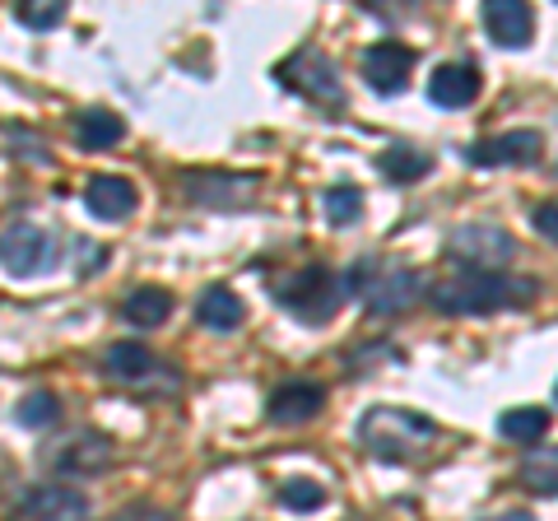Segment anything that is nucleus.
Masks as SVG:
<instances>
[{
	"label": "nucleus",
	"mask_w": 558,
	"mask_h": 521,
	"mask_svg": "<svg viewBox=\"0 0 558 521\" xmlns=\"http://www.w3.org/2000/svg\"><path fill=\"white\" fill-rule=\"evenodd\" d=\"M554 396H558V387H554Z\"/></svg>",
	"instance_id": "32"
},
{
	"label": "nucleus",
	"mask_w": 558,
	"mask_h": 521,
	"mask_svg": "<svg viewBox=\"0 0 558 521\" xmlns=\"http://www.w3.org/2000/svg\"><path fill=\"white\" fill-rule=\"evenodd\" d=\"M428 98L438 108H470L480 98V65L470 61H442L438 71L428 75Z\"/></svg>",
	"instance_id": "17"
},
{
	"label": "nucleus",
	"mask_w": 558,
	"mask_h": 521,
	"mask_svg": "<svg viewBox=\"0 0 558 521\" xmlns=\"http://www.w3.org/2000/svg\"><path fill=\"white\" fill-rule=\"evenodd\" d=\"M545 154V135L539 131H508V135H488L465 149V159L475 168H531Z\"/></svg>",
	"instance_id": "11"
},
{
	"label": "nucleus",
	"mask_w": 558,
	"mask_h": 521,
	"mask_svg": "<svg viewBox=\"0 0 558 521\" xmlns=\"http://www.w3.org/2000/svg\"><path fill=\"white\" fill-rule=\"evenodd\" d=\"M438 438V424L418 410H400V405H373L359 420V443L387 465H405L418 461Z\"/></svg>",
	"instance_id": "3"
},
{
	"label": "nucleus",
	"mask_w": 558,
	"mask_h": 521,
	"mask_svg": "<svg viewBox=\"0 0 558 521\" xmlns=\"http://www.w3.org/2000/svg\"><path fill=\"white\" fill-rule=\"evenodd\" d=\"M182 191L191 205H205V210H242L252 205V191H256V178H238V172H186L182 178Z\"/></svg>",
	"instance_id": "10"
},
{
	"label": "nucleus",
	"mask_w": 558,
	"mask_h": 521,
	"mask_svg": "<svg viewBox=\"0 0 558 521\" xmlns=\"http://www.w3.org/2000/svg\"><path fill=\"white\" fill-rule=\"evenodd\" d=\"M322 210L330 219V229H354V223L363 219V191L349 186V182H336L322 196Z\"/></svg>",
	"instance_id": "23"
},
{
	"label": "nucleus",
	"mask_w": 558,
	"mask_h": 521,
	"mask_svg": "<svg viewBox=\"0 0 558 521\" xmlns=\"http://www.w3.org/2000/svg\"><path fill=\"white\" fill-rule=\"evenodd\" d=\"M112 461H117L112 438H102V433H94V428L70 433V438H61L57 447H51V457H47L51 471H57V475H75V480L108 475Z\"/></svg>",
	"instance_id": "8"
},
{
	"label": "nucleus",
	"mask_w": 558,
	"mask_h": 521,
	"mask_svg": "<svg viewBox=\"0 0 558 521\" xmlns=\"http://www.w3.org/2000/svg\"><path fill=\"white\" fill-rule=\"evenodd\" d=\"M14 420H20L24 428H47L61 420V401L57 391H28L20 405H14Z\"/></svg>",
	"instance_id": "25"
},
{
	"label": "nucleus",
	"mask_w": 558,
	"mask_h": 521,
	"mask_svg": "<svg viewBox=\"0 0 558 521\" xmlns=\"http://www.w3.org/2000/svg\"><path fill=\"white\" fill-rule=\"evenodd\" d=\"M447 256L461 270H508V260L517 256V238L494 223H461L447 238Z\"/></svg>",
	"instance_id": "7"
},
{
	"label": "nucleus",
	"mask_w": 558,
	"mask_h": 521,
	"mask_svg": "<svg viewBox=\"0 0 558 521\" xmlns=\"http://www.w3.org/2000/svg\"><path fill=\"white\" fill-rule=\"evenodd\" d=\"M196 317L209 331H233V326H242V317H247V307H242V299L229 284H209L196 303Z\"/></svg>",
	"instance_id": "20"
},
{
	"label": "nucleus",
	"mask_w": 558,
	"mask_h": 521,
	"mask_svg": "<svg viewBox=\"0 0 558 521\" xmlns=\"http://www.w3.org/2000/svg\"><path fill=\"white\" fill-rule=\"evenodd\" d=\"M531 223H535V233H539V238H545V242H554V247H558V201L535 205Z\"/></svg>",
	"instance_id": "30"
},
{
	"label": "nucleus",
	"mask_w": 558,
	"mask_h": 521,
	"mask_svg": "<svg viewBox=\"0 0 558 521\" xmlns=\"http://www.w3.org/2000/svg\"><path fill=\"white\" fill-rule=\"evenodd\" d=\"M61 256V238L51 229H38V223H10L0 233V266H5L14 280H38L57 266Z\"/></svg>",
	"instance_id": "6"
},
{
	"label": "nucleus",
	"mask_w": 558,
	"mask_h": 521,
	"mask_svg": "<svg viewBox=\"0 0 558 521\" xmlns=\"http://www.w3.org/2000/svg\"><path fill=\"white\" fill-rule=\"evenodd\" d=\"M484 28H488V38H494L498 47L521 51V47H531V38H535V14H531L526 0H488L484 5Z\"/></svg>",
	"instance_id": "14"
},
{
	"label": "nucleus",
	"mask_w": 558,
	"mask_h": 521,
	"mask_svg": "<svg viewBox=\"0 0 558 521\" xmlns=\"http://www.w3.org/2000/svg\"><path fill=\"white\" fill-rule=\"evenodd\" d=\"M484 521H535L531 512H498V517H484Z\"/></svg>",
	"instance_id": "31"
},
{
	"label": "nucleus",
	"mask_w": 558,
	"mask_h": 521,
	"mask_svg": "<svg viewBox=\"0 0 558 521\" xmlns=\"http://www.w3.org/2000/svg\"><path fill=\"white\" fill-rule=\"evenodd\" d=\"M322 405H326V391L317 387V381L293 377V381H284V387L270 391L266 414L275 424H307V420H317L322 414Z\"/></svg>",
	"instance_id": "16"
},
{
	"label": "nucleus",
	"mask_w": 558,
	"mask_h": 521,
	"mask_svg": "<svg viewBox=\"0 0 558 521\" xmlns=\"http://www.w3.org/2000/svg\"><path fill=\"white\" fill-rule=\"evenodd\" d=\"M275 303L307 326H326L344 303L340 275H330L326 266H299L275 280Z\"/></svg>",
	"instance_id": "4"
},
{
	"label": "nucleus",
	"mask_w": 558,
	"mask_h": 521,
	"mask_svg": "<svg viewBox=\"0 0 558 521\" xmlns=\"http://www.w3.org/2000/svg\"><path fill=\"white\" fill-rule=\"evenodd\" d=\"M121 135H126V126H121V117L108 112V108L80 112V117H75V126H70V141H75L84 154H98V149L121 145Z\"/></svg>",
	"instance_id": "19"
},
{
	"label": "nucleus",
	"mask_w": 558,
	"mask_h": 521,
	"mask_svg": "<svg viewBox=\"0 0 558 521\" xmlns=\"http://www.w3.org/2000/svg\"><path fill=\"white\" fill-rule=\"evenodd\" d=\"M102 260H108V247L94 238H75V275L80 280H89V275L102 270Z\"/></svg>",
	"instance_id": "28"
},
{
	"label": "nucleus",
	"mask_w": 558,
	"mask_h": 521,
	"mask_svg": "<svg viewBox=\"0 0 558 521\" xmlns=\"http://www.w3.org/2000/svg\"><path fill=\"white\" fill-rule=\"evenodd\" d=\"M5 521H94V508L80 489L43 484V489H28L20 502H14Z\"/></svg>",
	"instance_id": "9"
},
{
	"label": "nucleus",
	"mask_w": 558,
	"mask_h": 521,
	"mask_svg": "<svg viewBox=\"0 0 558 521\" xmlns=\"http://www.w3.org/2000/svg\"><path fill=\"white\" fill-rule=\"evenodd\" d=\"M517 480L526 484L531 494H545V498H558V447H539V451H526L517 465Z\"/></svg>",
	"instance_id": "22"
},
{
	"label": "nucleus",
	"mask_w": 558,
	"mask_h": 521,
	"mask_svg": "<svg viewBox=\"0 0 558 521\" xmlns=\"http://www.w3.org/2000/svg\"><path fill=\"white\" fill-rule=\"evenodd\" d=\"M168 317H172V293L159 284H140L126 293V303H121V322H131L135 331H154V326H163Z\"/></svg>",
	"instance_id": "18"
},
{
	"label": "nucleus",
	"mask_w": 558,
	"mask_h": 521,
	"mask_svg": "<svg viewBox=\"0 0 558 521\" xmlns=\"http://www.w3.org/2000/svg\"><path fill=\"white\" fill-rule=\"evenodd\" d=\"M14 20H20L24 28H57L65 20V5L61 0H28V5H14Z\"/></svg>",
	"instance_id": "27"
},
{
	"label": "nucleus",
	"mask_w": 558,
	"mask_h": 521,
	"mask_svg": "<svg viewBox=\"0 0 558 521\" xmlns=\"http://www.w3.org/2000/svg\"><path fill=\"white\" fill-rule=\"evenodd\" d=\"M279 502H284L289 512H317V508H326V489L317 480H284L279 484Z\"/></svg>",
	"instance_id": "26"
},
{
	"label": "nucleus",
	"mask_w": 558,
	"mask_h": 521,
	"mask_svg": "<svg viewBox=\"0 0 558 521\" xmlns=\"http://www.w3.org/2000/svg\"><path fill=\"white\" fill-rule=\"evenodd\" d=\"M344 299H363L373 317H405L414 303H424L428 280L414 266H387V260H354L340 275Z\"/></svg>",
	"instance_id": "2"
},
{
	"label": "nucleus",
	"mask_w": 558,
	"mask_h": 521,
	"mask_svg": "<svg viewBox=\"0 0 558 521\" xmlns=\"http://www.w3.org/2000/svg\"><path fill=\"white\" fill-rule=\"evenodd\" d=\"M539 284L531 275L512 270H451L438 284H428V299L447 317H494L508 307H531Z\"/></svg>",
	"instance_id": "1"
},
{
	"label": "nucleus",
	"mask_w": 558,
	"mask_h": 521,
	"mask_svg": "<svg viewBox=\"0 0 558 521\" xmlns=\"http://www.w3.org/2000/svg\"><path fill=\"white\" fill-rule=\"evenodd\" d=\"M275 80L284 84V89L312 98L317 108H340L344 102V84H340L336 61H330L326 51H317V47H299L289 61H279Z\"/></svg>",
	"instance_id": "5"
},
{
	"label": "nucleus",
	"mask_w": 558,
	"mask_h": 521,
	"mask_svg": "<svg viewBox=\"0 0 558 521\" xmlns=\"http://www.w3.org/2000/svg\"><path fill=\"white\" fill-rule=\"evenodd\" d=\"M377 168L387 172L391 182H418V178H428V172H433V159H428V154H418V149L396 145V149L381 154Z\"/></svg>",
	"instance_id": "24"
},
{
	"label": "nucleus",
	"mask_w": 558,
	"mask_h": 521,
	"mask_svg": "<svg viewBox=\"0 0 558 521\" xmlns=\"http://www.w3.org/2000/svg\"><path fill=\"white\" fill-rule=\"evenodd\" d=\"M549 410L539 405H517V410H502L498 414V438H508L517 447H539V438L549 433Z\"/></svg>",
	"instance_id": "21"
},
{
	"label": "nucleus",
	"mask_w": 558,
	"mask_h": 521,
	"mask_svg": "<svg viewBox=\"0 0 558 521\" xmlns=\"http://www.w3.org/2000/svg\"><path fill=\"white\" fill-rule=\"evenodd\" d=\"M108 521H178V517L159 508V502H131V508H117Z\"/></svg>",
	"instance_id": "29"
},
{
	"label": "nucleus",
	"mask_w": 558,
	"mask_h": 521,
	"mask_svg": "<svg viewBox=\"0 0 558 521\" xmlns=\"http://www.w3.org/2000/svg\"><path fill=\"white\" fill-rule=\"evenodd\" d=\"M84 205H89L94 219H126V215H135L140 191L131 178H121V172H94V178L84 182Z\"/></svg>",
	"instance_id": "15"
},
{
	"label": "nucleus",
	"mask_w": 558,
	"mask_h": 521,
	"mask_svg": "<svg viewBox=\"0 0 558 521\" xmlns=\"http://www.w3.org/2000/svg\"><path fill=\"white\" fill-rule=\"evenodd\" d=\"M410 71H414V51L400 43H377L363 51V80L368 89L381 98H400L410 89Z\"/></svg>",
	"instance_id": "12"
},
{
	"label": "nucleus",
	"mask_w": 558,
	"mask_h": 521,
	"mask_svg": "<svg viewBox=\"0 0 558 521\" xmlns=\"http://www.w3.org/2000/svg\"><path fill=\"white\" fill-rule=\"evenodd\" d=\"M102 377L108 381H117V387H149L154 377H178V373H163V363L154 359L145 344L140 340H117V344H108V350H102Z\"/></svg>",
	"instance_id": "13"
}]
</instances>
